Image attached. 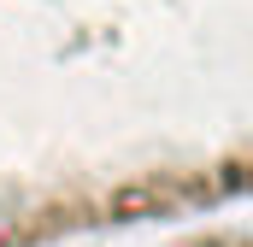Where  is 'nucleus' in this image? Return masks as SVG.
Returning <instances> with one entry per match:
<instances>
[{
  "instance_id": "f257e3e1",
  "label": "nucleus",
  "mask_w": 253,
  "mask_h": 247,
  "mask_svg": "<svg viewBox=\"0 0 253 247\" xmlns=\"http://www.w3.org/2000/svg\"><path fill=\"white\" fill-rule=\"evenodd\" d=\"M253 171V0H0V247L236 212Z\"/></svg>"
},
{
  "instance_id": "f03ea898",
  "label": "nucleus",
  "mask_w": 253,
  "mask_h": 247,
  "mask_svg": "<svg viewBox=\"0 0 253 247\" xmlns=\"http://www.w3.org/2000/svg\"><path fill=\"white\" fill-rule=\"evenodd\" d=\"M135 247H248V224H242V206H236V212H218V218H189L171 236L135 242Z\"/></svg>"
}]
</instances>
